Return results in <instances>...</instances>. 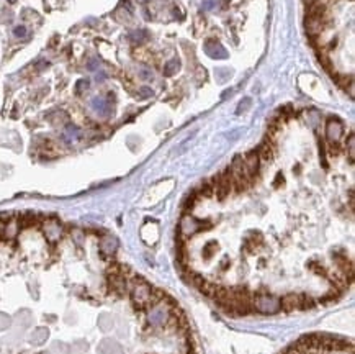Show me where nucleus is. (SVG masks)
Here are the masks:
<instances>
[{"label": "nucleus", "instance_id": "1", "mask_svg": "<svg viewBox=\"0 0 355 354\" xmlns=\"http://www.w3.org/2000/svg\"><path fill=\"white\" fill-rule=\"evenodd\" d=\"M252 308L259 313L265 315H273L278 313L280 310V300L275 299L273 295H269L267 292H257L255 295H252Z\"/></svg>", "mask_w": 355, "mask_h": 354}, {"label": "nucleus", "instance_id": "2", "mask_svg": "<svg viewBox=\"0 0 355 354\" xmlns=\"http://www.w3.org/2000/svg\"><path fill=\"white\" fill-rule=\"evenodd\" d=\"M211 182H213L215 195L220 198V200L226 198L233 192V176H231V172H229V169L221 172L220 176L215 177Z\"/></svg>", "mask_w": 355, "mask_h": 354}, {"label": "nucleus", "instance_id": "3", "mask_svg": "<svg viewBox=\"0 0 355 354\" xmlns=\"http://www.w3.org/2000/svg\"><path fill=\"white\" fill-rule=\"evenodd\" d=\"M43 226V234L46 236V240L49 243H58L62 236V226L58 220L54 218H49V220H45L41 223Z\"/></svg>", "mask_w": 355, "mask_h": 354}, {"label": "nucleus", "instance_id": "4", "mask_svg": "<svg viewBox=\"0 0 355 354\" xmlns=\"http://www.w3.org/2000/svg\"><path fill=\"white\" fill-rule=\"evenodd\" d=\"M326 136L329 143H339L340 138L344 136V125L339 118H329L326 125Z\"/></svg>", "mask_w": 355, "mask_h": 354}, {"label": "nucleus", "instance_id": "5", "mask_svg": "<svg viewBox=\"0 0 355 354\" xmlns=\"http://www.w3.org/2000/svg\"><path fill=\"white\" fill-rule=\"evenodd\" d=\"M244 164H246V169L249 172V177L255 182V179H257V176H259V169H260V159H259L257 151L247 153V156L244 158Z\"/></svg>", "mask_w": 355, "mask_h": 354}, {"label": "nucleus", "instance_id": "6", "mask_svg": "<svg viewBox=\"0 0 355 354\" xmlns=\"http://www.w3.org/2000/svg\"><path fill=\"white\" fill-rule=\"evenodd\" d=\"M205 53L213 59H226L228 58V51L221 46V43L216 40H208L207 43H205Z\"/></svg>", "mask_w": 355, "mask_h": 354}, {"label": "nucleus", "instance_id": "7", "mask_svg": "<svg viewBox=\"0 0 355 354\" xmlns=\"http://www.w3.org/2000/svg\"><path fill=\"white\" fill-rule=\"evenodd\" d=\"M324 15L319 17V15H308L306 18V30L311 36H316L319 35L322 30H324Z\"/></svg>", "mask_w": 355, "mask_h": 354}, {"label": "nucleus", "instance_id": "8", "mask_svg": "<svg viewBox=\"0 0 355 354\" xmlns=\"http://www.w3.org/2000/svg\"><path fill=\"white\" fill-rule=\"evenodd\" d=\"M202 228H203V223L197 221L195 218H192V216H189V215H185L182 218V223H180V233L187 234V236L200 231Z\"/></svg>", "mask_w": 355, "mask_h": 354}, {"label": "nucleus", "instance_id": "9", "mask_svg": "<svg viewBox=\"0 0 355 354\" xmlns=\"http://www.w3.org/2000/svg\"><path fill=\"white\" fill-rule=\"evenodd\" d=\"M97 354H123V347L113 339H103L98 344Z\"/></svg>", "mask_w": 355, "mask_h": 354}, {"label": "nucleus", "instance_id": "10", "mask_svg": "<svg viewBox=\"0 0 355 354\" xmlns=\"http://www.w3.org/2000/svg\"><path fill=\"white\" fill-rule=\"evenodd\" d=\"M118 250V240L113 236H103L100 240V251L103 256H113L115 251Z\"/></svg>", "mask_w": 355, "mask_h": 354}, {"label": "nucleus", "instance_id": "11", "mask_svg": "<svg viewBox=\"0 0 355 354\" xmlns=\"http://www.w3.org/2000/svg\"><path fill=\"white\" fill-rule=\"evenodd\" d=\"M257 154H259V159L260 161H272L273 158V146H272V141L267 138L260 148L257 150Z\"/></svg>", "mask_w": 355, "mask_h": 354}, {"label": "nucleus", "instance_id": "12", "mask_svg": "<svg viewBox=\"0 0 355 354\" xmlns=\"http://www.w3.org/2000/svg\"><path fill=\"white\" fill-rule=\"evenodd\" d=\"M49 336V331H48V328H36V330L31 333V336H30V343L31 344H35V346H38V344H43L45 341L48 339Z\"/></svg>", "mask_w": 355, "mask_h": 354}, {"label": "nucleus", "instance_id": "13", "mask_svg": "<svg viewBox=\"0 0 355 354\" xmlns=\"http://www.w3.org/2000/svg\"><path fill=\"white\" fill-rule=\"evenodd\" d=\"M40 216H36L33 213H25L18 218V223H20V228H28V226H33L36 223H40Z\"/></svg>", "mask_w": 355, "mask_h": 354}, {"label": "nucleus", "instance_id": "14", "mask_svg": "<svg viewBox=\"0 0 355 354\" xmlns=\"http://www.w3.org/2000/svg\"><path fill=\"white\" fill-rule=\"evenodd\" d=\"M197 194H198V195H202V197H205V198L213 197V195H215L213 182H211V181L203 182V184H202V187H200V192H197Z\"/></svg>", "mask_w": 355, "mask_h": 354}, {"label": "nucleus", "instance_id": "15", "mask_svg": "<svg viewBox=\"0 0 355 354\" xmlns=\"http://www.w3.org/2000/svg\"><path fill=\"white\" fill-rule=\"evenodd\" d=\"M179 69H180L179 59H170L169 63H165V66H164V74L165 76H173V74H177Z\"/></svg>", "mask_w": 355, "mask_h": 354}, {"label": "nucleus", "instance_id": "16", "mask_svg": "<svg viewBox=\"0 0 355 354\" xmlns=\"http://www.w3.org/2000/svg\"><path fill=\"white\" fill-rule=\"evenodd\" d=\"M98 326H100L103 331H110L111 328H113V318H111L110 315H102L100 318H98Z\"/></svg>", "mask_w": 355, "mask_h": 354}, {"label": "nucleus", "instance_id": "17", "mask_svg": "<svg viewBox=\"0 0 355 354\" xmlns=\"http://www.w3.org/2000/svg\"><path fill=\"white\" fill-rule=\"evenodd\" d=\"M92 107L95 108V110L98 111V113H107V111L110 110L108 102L102 100V98H95V100L92 102Z\"/></svg>", "mask_w": 355, "mask_h": 354}, {"label": "nucleus", "instance_id": "18", "mask_svg": "<svg viewBox=\"0 0 355 354\" xmlns=\"http://www.w3.org/2000/svg\"><path fill=\"white\" fill-rule=\"evenodd\" d=\"M197 198H198V194L195 190L192 192V194L185 198V202H184V210L185 212H190V210L195 207V203H197Z\"/></svg>", "mask_w": 355, "mask_h": 354}, {"label": "nucleus", "instance_id": "19", "mask_svg": "<svg viewBox=\"0 0 355 354\" xmlns=\"http://www.w3.org/2000/svg\"><path fill=\"white\" fill-rule=\"evenodd\" d=\"M355 143H353V133L348 135V143H347V148H348V158L350 161H353V156H355Z\"/></svg>", "mask_w": 355, "mask_h": 354}, {"label": "nucleus", "instance_id": "20", "mask_svg": "<svg viewBox=\"0 0 355 354\" xmlns=\"http://www.w3.org/2000/svg\"><path fill=\"white\" fill-rule=\"evenodd\" d=\"M131 40L136 41V43H142V41L147 40V33L146 32H134L131 35Z\"/></svg>", "mask_w": 355, "mask_h": 354}, {"label": "nucleus", "instance_id": "21", "mask_svg": "<svg viewBox=\"0 0 355 354\" xmlns=\"http://www.w3.org/2000/svg\"><path fill=\"white\" fill-rule=\"evenodd\" d=\"M71 236H72V240L76 241L77 245H82V241H84V233L80 231V229H72V233H71Z\"/></svg>", "mask_w": 355, "mask_h": 354}, {"label": "nucleus", "instance_id": "22", "mask_svg": "<svg viewBox=\"0 0 355 354\" xmlns=\"http://www.w3.org/2000/svg\"><path fill=\"white\" fill-rule=\"evenodd\" d=\"M10 326V318L5 313H0V330H7Z\"/></svg>", "mask_w": 355, "mask_h": 354}, {"label": "nucleus", "instance_id": "23", "mask_svg": "<svg viewBox=\"0 0 355 354\" xmlns=\"http://www.w3.org/2000/svg\"><path fill=\"white\" fill-rule=\"evenodd\" d=\"M87 89H89V80L87 79L79 80L77 82V94H82V92H85Z\"/></svg>", "mask_w": 355, "mask_h": 354}, {"label": "nucleus", "instance_id": "24", "mask_svg": "<svg viewBox=\"0 0 355 354\" xmlns=\"http://www.w3.org/2000/svg\"><path fill=\"white\" fill-rule=\"evenodd\" d=\"M249 107H251V98H244L241 103H239V107H238V115H241L242 111H246Z\"/></svg>", "mask_w": 355, "mask_h": 354}, {"label": "nucleus", "instance_id": "25", "mask_svg": "<svg viewBox=\"0 0 355 354\" xmlns=\"http://www.w3.org/2000/svg\"><path fill=\"white\" fill-rule=\"evenodd\" d=\"M14 33H15V36H18V38H23V36H27V28H25V27H17L14 30Z\"/></svg>", "mask_w": 355, "mask_h": 354}, {"label": "nucleus", "instance_id": "26", "mask_svg": "<svg viewBox=\"0 0 355 354\" xmlns=\"http://www.w3.org/2000/svg\"><path fill=\"white\" fill-rule=\"evenodd\" d=\"M149 95H152V90L149 89V87H142V89L139 90V97H149Z\"/></svg>", "mask_w": 355, "mask_h": 354}, {"label": "nucleus", "instance_id": "27", "mask_svg": "<svg viewBox=\"0 0 355 354\" xmlns=\"http://www.w3.org/2000/svg\"><path fill=\"white\" fill-rule=\"evenodd\" d=\"M141 77L146 79V80H149V79H152V74L149 72V71H141Z\"/></svg>", "mask_w": 355, "mask_h": 354}, {"label": "nucleus", "instance_id": "28", "mask_svg": "<svg viewBox=\"0 0 355 354\" xmlns=\"http://www.w3.org/2000/svg\"><path fill=\"white\" fill-rule=\"evenodd\" d=\"M95 67H97V61H90L89 69H95Z\"/></svg>", "mask_w": 355, "mask_h": 354}, {"label": "nucleus", "instance_id": "29", "mask_svg": "<svg viewBox=\"0 0 355 354\" xmlns=\"http://www.w3.org/2000/svg\"><path fill=\"white\" fill-rule=\"evenodd\" d=\"M17 2V0H9V4H15Z\"/></svg>", "mask_w": 355, "mask_h": 354}, {"label": "nucleus", "instance_id": "30", "mask_svg": "<svg viewBox=\"0 0 355 354\" xmlns=\"http://www.w3.org/2000/svg\"><path fill=\"white\" fill-rule=\"evenodd\" d=\"M306 2H309V4H313V2H316V0H306Z\"/></svg>", "mask_w": 355, "mask_h": 354}, {"label": "nucleus", "instance_id": "31", "mask_svg": "<svg viewBox=\"0 0 355 354\" xmlns=\"http://www.w3.org/2000/svg\"><path fill=\"white\" fill-rule=\"evenodd\" d=\"M141 2H144V0H141Z\"/></svg>", "mask_w": 355, "mask_h": 354}]
</instances>
